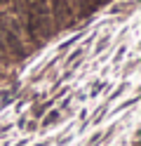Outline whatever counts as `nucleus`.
<instances>
[{
    "label": "nucleus",
    "instance_id": "obj_3",
    "mask_svg": "<svg viewBox=\"0 0 141 146\" xmlns=\"http://www.w3.org/2000/svg\"><path fill=\"white\" fill-rule=\"evenodd\" d=\"M0 3H3V0H0Z\"/></svg>",
    "mask_w": 141,
    "mask_h": 146
},
{
    "label": "nucleus",
    "instance_id": "obj_2",
    "mask_svg": "<svg viewBox=\"0 0 141 146\" xmlns=\"http://www.w3.org/2000/svg\"><path fill=\"white\" fill-rule=\"evenodd\" d=\"M17 3H21V0H17Z\"/></svg>",
    "mask_w": 141,
    "mask_h": 146
},
{
    "label": "nucleus",
    "instance_id": "obj_1",
    "mask_svg": "<svg viewBox=\"0 0 141 146\" xmlns=\"http://www.w3.org/2000/svg\"><path fill=\"white\" fill-rule=\"evenodd\" d=\"M56 118H59V113H56V111H54V113H50V115H47V120H45V125H47V123H54Z\"/></svg>",
    "mask_w": 141,
    "mask_h": 146
}]
</instances>
